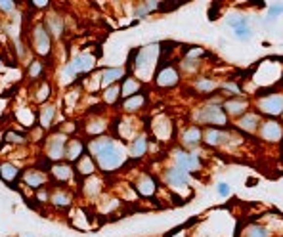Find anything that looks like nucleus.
Instances as JSON below:
<instances>
[{
	"instance_id": "1",
	"label": "nucleus",
	"mask_w": 283,
	"mask_h": 237,
	"mask_svg": "<svg viewBox=\"0 0 283 237\" xmlns=\"http://www.w3.org/2000/svg\"><path fill=\"white\" fill-rule=\"evenodd\" d=\"M96 163L104 172H111L115 169H119L125 163V153L117 148V144H109L104 151H100L96 155Z\"/></svg>"
},
{
	"instance_id": "2",
	"label": "nucleus",
	"mask_w": 283,
	"mask_h": 237,
	"mask_svg": "<svg viewBox=\"0 0 283 237\" xmlns=\"http://www.w3.org/2000/svg\"><path fill=\"white\" fill-rule=\"evenodd\" d=\"M65 146L67 138L64 134H54L48 142H46V155L50 161H62L65 157Z\"/></svg>"
},
{
	"instance_id": "3",
	"label": "nucleus",
	"mask_w": 283,
	"mask_h": 237,
	"mask_svg": "<svg viewBox=\"0 0 283 237\" xmlns=\"http://www.w3.org/2000/svg\"><path fill=\"white\" fill-rule=\"evenodd\" d=\"M94 67V58L92 56H77V58H73L69 65L65 67V75L69 77H77V75H81V73H85L88 69H92Z\"/></svg>"
},
{
	"instance_id": "4",
	"label": "nucleus",
	"mask_w": 283,
	"mask_h": 237,
	"mask_svg": "<svg viewBox=\"0 0 283 237\" xmlns=\"http://www.w3.org/2000/svg\"><path fill=\"white\" fill-rule=\"evenodd\" d=\"M197 119L201 123H207V125H215V127H224L226 125V115L220 108H207L203 109Z\"/></svg>"
},
{
	"instance_id": "5",
	"label": "nucleus",
	"mask_w": 283,
	"mask_h": 237,
	"mask_svg": "<svg viewBox=\"0 0 283 237\" xmlns=\"http://www.w3.org/2000/svg\"><path fill=\"white\" fill-rule=\"evenodd\" d=\"M50 35L46 33V29H44V25H39V27H35V31H33V48L39 52V54H48L50 52Z\"/></svg>"
},
{
	"instance_id": "6",
	"label": "nucleus",
	"mask_w": 283,
	"mask_h": 237,
	"mask_svg": "<svg viewBox=\"0 0 283 237\" xmlns=\"http://www.w3.org/2000/svg\"><path fill=\"white\" fill-rule=\"evenodd\" d=\"M174 157H176V167L182 169V171H186V172H192V171H196V169L201 167V161L197 159L196 155H192V153L176 151Z\"/></svg>"
},
{
	"instance_id": "7",
	"label": "nucleus",
	"mask_w": 283,
	"mask_h": 237,
	"mask_svg": "<svg viewBox=\"0 0 283 237\" xmlns=\"http://www.w3.org/2000/svg\"><path fill=\"white\" fill-rule=\"evenodd\" d=\"M155 83L163 88L174 86V85H178V73L173 67H161L159 73H157V77H155Z\"/></svg>"
},
{
	"instance_id": "8",
	"label": "nucleus",
	"mask_w": 283,
	"mask_h": 237,
	"mask_svg": "<svg viewBox=\"0 0 283 237\" xmlns=\"http://www.w3.org/2000/svg\"><path fill=\"white\" fill-rule=\"evenodd\" d=\"M259 108L268 115H280L283 111V98L282 96H268L259 104Z\"/></svg>"
},
{
	"instance_id": "9",
	"label": "nucleus",
	"mask_w": 283,
	"mask_h": 237,
	"mask_svg": "<svg viewBox=\"0 0 283 237\" xmlns=\"http://www.w3.org/2000/svg\"><path fill=\"white\" fill-rule=\"evenodd\" d=\"M167 182L171 184V186H184V184H188L190 182V172H186V171H182V169H171V171H167Z\"/></svg>"
},
{
	"instance_id": "10",
	"label": "nucleus",
	"mask_w": 283,
	"mask_h": 237,
	"mask_svg": "<svg viewBox=\"0 0 283 237\" xmlns=\"http://www.w3.org/2000/svg\"><path fill=\"white\" fill-rule=\"evenodd\" d=\"M85 155V144L81 140H69L65 146V157L69 161H79Z\"/></svg>"
},
{
	"instance_id": "11",
	"label": "nucleus",
	"mask_w": 283,
	"mask_h": 237,
	"mask_svg": "<svg viewBox=\"0 0 283 237\" xmlns=\"http://www.w3.org/2000/svg\"><path fill=\"white\" fill-rule=\"evenodd\" d=\"M123 75H125V69H123V67H108V69H104V73H102V85L106 88L111 86V85H115Z\"/></svg>"
},
{
	"instance_id": "12",
	"label": "nucleus",
	"mask_w": 283,
	"mask_h": 237,
	"mask_svg": "<svg viewBox=\"0 0 283 237\" xmlns=\"http://www.w3.org/2000/svg\"><path fill=\"white\" fill-rule=\"evenodd\" d=\"M261 136L264 140H268V142H276V140H280L282 138V127L278 125V123H266L264 127L261 129Z\"/></svg>"
},
{
	"instance_id": "13",
	"label": "nucleus",
	"mask_w": 283,
	"mask_h": 237,
	"mask_svg": "<svg viewBox=\"0 0 283 237\" xmlns=\"http://www.w3.org/2000/svg\"><path fill=\"white\" fill-rule=\"evenodd\" d=\"M155 182H153L152 176H142V178H138V182H136V192L140 195H144V197H150V195L155 194Z\"/></svg>"
},
{
	"instance_id": "14",
	"label": "nucleus",
	"mask_w": 283,
	"mask_h": 237,
	"mask_svg": "<svg viewBox=\"0 0 283 237\" xmlns=\"http://www.w3.org/2000/svg\"><path fill=\"white\" fill-rule=\"evenodd\" d=\"M23 182L31 188H41L43 184H46V174H43L41 171H25L23 174Z\"/></svg>"
},
{
	"instance_id": "15",
	"label": "nucleus",
	"mask_w": 283,
	"mask_h": 237,
	"mask_svg": "<svg viewBox=\"0 0 283 237\" xmlns=\"http://www.w3.org/2000/svg\"><path fill=\"white\" fill-rule=\"evenodd\" d=\"M144 104H146V96H144V94H134L131 98L123 100V109H125L127 113H132V111L142 109Z\"/></svg>"
},
{
	"instance_id": "16",
	"label": "nucleus",
	"mask_w": 283,
	"mask_h": 237,
	"mask_svg": "<svg viewBox=\"0 0 283 237\" xmlns=\"http://www.w3.org/2000/svg\"><path fill=\"white\" fill-rule=\"evenodd\" d=\"M77 172L83 174V176H90V174L96 172V165H94V161H92L90 155H83L77 161Z\"/></svg>"
},
{
	"instance_id": "17",
	"label": "nucleus",
	"mask_w": 283,
	"mask_h": 237,
	"mask_svg": "<svg viewBox=\"0 0 283 237\" xmlns=\"http://www.w3.org/2000/svg\"><path fill=\"white\" fill-rule=\"evenodd\" d=\"M44 29H46V33H48L50 37H62L64 23H62L60 18L52 16V18H48V20H46V23H44Z\"/></svg>"
},
{
	"instance_id": "18",
	"label": "nucleus",
	"mask_w": 283,
	"mask_h": 237,
	"mask_svg": "<svg viewBox=\"0 0 283 237\" xmlns=\"http://www.w3.org/2000/svg\"><path fill=\"white\" fill-rule=\"evenodd\" d=\"M146 151H148V142H146V138L144 136H138V138H134L131 144V155L134 159H140V157H144L146 155Z\"/></svg>"
},
{
	"instance_id": "19",
	"label": "nucleus",
	"mask_w": 283,
	"mask_h": 237,
	"mask_svg": "<svg viewBox=\"0 0 283 237\" xmlns=\"http://www.w3.org/2000/svg\"><path fill=\"white\" fill-rule=\"evenodd\" d=\"M18 176H20L18 167H14V165H10V163H2V165H0V178H2L4 182L12 184L14 180H18Z\"/></svg>"
},
{
	"instance_id": "20",
	"label": "nucleus",
	"mask_w": 283,
	"mask_h": 237,
	"mask_svg": "<svg viewBox=\"0 0 283 237\" xmlns=\"http://www.w3.org/2000/svg\"><path fill=\"white\" fill-rule=\"evenodd\" d=\"M138 90H140V83L136 81V79H125L123 81V86H121V98L123 100H127V98H131L134 94H138Z\"/></svg>"
},
{
	"instance_id": "21",
	"label": "nucleus",
	"mask_w": 283,
	"mask_h": 237,
	"mask_svg": "<svg viewBox=\"0 0 283 237\" xmlns=\"http://www.w3.org/2000/svg\"><path fill=\"white\" fill-rule=\"evenodd\" d=\"M54 117H56V109H54V106H50V104H48V106H43V108H41V113H39L41 127H43V129H50Z\"/></svg>"
},
{
	"instance_id": "22",
	"label": "nucleus",
	"mask_w": 283,
	"mask_h": 237,
	"mask_svg": "<svg viewBox=\"0 0 283 237\" xmlns=\"http://www.w3.org/2000/svg\"><path fill=\"white\" fill-rule=\"evenodd\" d=\"M230 25H232V29L236 31V35H238L239 39H251V29H249L247 20H243V18H239V20H232Z\"/></svg>"
},
{
	"instance_id": "23",
	"label": "nucleus",
	"mask_w": 283,
	"mask_h": 237,
	"mask_svg": "<svg viewBox=\"0 0 283 237\" xmlns=\"http://www.w3.org/2000/svg\"><path fill=\"white\" fill-rule=\"evenodd\" d=\"M199 140H201V130L194 127V129H188L184 134H182V144L184 146H188V148H194L199 144Z\"/></svg>"
},
{
	"instance_id": "24",
	"label": "nucleus",
	"mask_w": 283,
	"mask_h": 237,
	"mask_svg": "<svg viewBox=\"0 0 283 237\" xmlns=\"http://www.w3.org/2000/svg\"><path fill=\"white\" fill-rule=\"evenodd\" d=\"M52 176L56 178V180H62V182H67L71 176H73V169L69 167V165H54L52 167Z\"/></svg>"
},
{
	"instance_id": "25",
	"label": "nucleus",
	"mask_w": 283,
	"mask_h": 237,
	"mask_svg": "<svg viewBox=\"0 0 283 237\" xmlns=\"http://www.w3.org/2000/svg\"><path fill=\"white\" fill-rule=\"evenodd\" d=\"M109 144H113V140L111 138H98V140H94V142H90V146H88V150H90V153L96 157L100 151H104L106 148H108Z\"/></svg>"
},
{
	"instance_id": "26",
	"label": "nucleus",
	"mask_w": 283,
	"mask_h": 237,
	"mask_svg": "<svg viewBox=\"0 0 283 237\" xmlns=\"http://www.w3.org/2000/svg\"><path fill=\"white\" fill-rule=\"evenodd\" d=\"M239 127L243 130H247V132H253V130L259 127V117H257V115H249V113H247V115H245V117L239 121Z\"/></svg>"
},
{
	"instance_id": "27",
	"label": "nucleus",
	"mask_w": 283,
	"mask_h": 237,
	"mask_svg": "<svg viewBox=\"0 0 283 237\" xmlns=\"http://www.w3.org/2000/svg\"><path fill=\"white\" fill-rule=\"evenodd\" d=\"M245 109H247V104L241 102V100H230V102L226 104V111H228L230 115H241Z\"/></svg>"
},
{
	"instance_id": "28",
	"label": "nucleus",
	"mask_w": 283,
	"mask_h": 237,
	"mask_svg": "<svg viewBox=\"0 0 283 237\" xmlns=\"http://www.w3.org/2000/svg\"><path fill=\"white\" fill-rule=\"evenodd\" d=\"M119 96H121V86H119V85H111V86H108L106 92H104V100H106L108 104H115Z\"/></svg>"
},
{
	"instance_id": "29",
	"label": "nucleus",
	"mask_w": 283,
	"mask_h": 237,
	"mask_svg": "<svg viewBox=\"0 0 283 237\" xmlns=\"http://www.w3.org/2000/svg\"><path fill=\"white\" fill-rule=\"evenodd\" d=\"M222 138H224V132H222V130L211 129L207 132V144H211V146H218Z\"/></svg>"
},
{
	"instance_id": "30",
	"label": "nucleus",
	"mask_w": 283,
	"mask_h": 237,
	"mask_svg": "<svg viewBox=\"0 0 283 237\" xmlns=\"http://www.w3.org/2000/svg\"><path fill=\"white\" fill-rule=\"evenodd\" d=\"M69 201H71V197H69V194H62V192H58V194L54 195V199H52V203L54 205H58V207H65V205H69Z\"/></svg>"
},
{
	"instance_id": "31",
	"label": "nucleus",
	"mask_w": 283,
	"mask_h": 237,
	"mask_svg": "<svg viewBox=\"0 0 283 237\" xmlns=\"http://www.w3.org/2000/svg\"><path fill=\"white\" fill-rule=\"evenodd\" d=\"M215 81H209V79H201V81H197L196 88L199 92H209V90H215Z\"/></svg>"
},
{
	"instance_id": "32",
	"label": "nucleus",
	"mask_w": 283,
	"mask_h": 237,
	"mask_svg": "<svg viewBox=\"0 0 283 237\" xmlns=\"http://www.w3.org/2000/svg\"><path fill=\"white\" fill-rule=\"evenodd\" d=\"M268 236H270L268 230L262 228V226H253V228L249 230V234H247V237H268Z\"/></svg>"
},
{
	"instance_id": "33",
	"label": "nucleus",
	"mask_w": 283,
	"mask_h": 237,
	"mask_svg": "<svg viewBox=\"0 0 283 237\" xmlns=\"http://www.w3.org/2000/svg\"><path fill=\"white\" fill-rule=\"evenodd\" d=\"M41 73H43V64L41 62H33L31 67H29V79H37V77H41Z\"/></svg>"
},
{
	"instance_id": "34",
	"label": "nucleus",
	"mask_w": 283,
	"mask_h": 237,
	"mask_svg": "<svg viewBox=\"0 0 283 237\" xmlns=\"http://www.w3.org/2000/svg\"><path fill=\"white\" fill-rule=\"evenodd\" d=\"M4 140L10 142V144H23V142H25V136H23V134H16V132H8V134L4 136Z\"/></svg>"
},
{
	"instance_id": "35",
	"label": "nucleus",
	"mask_w": 283,
	"mask_h": 237,
	"mask_svg": "<svg viewBox=\"0 0 283 237\" xmlns=\"http://www.w3.org/2000/svg\"><path fill=\"white\" fill-rule=\"evenodd\" d=\"M48 96H50V86H48L46 83H43V86H41V90L37 92V100H39V102H44V100H46Z\"/></svg>"
},
{
	"instance_id": "36",
	"label": "nucleus",
	"mask_w": 283,
	"mask_h": 237,
	"mask_svg": "<svg viewBox=\"0 0 283 237\" xmlns=\"http://www.w3.org/2000/svg\"><path fill=\"white\" fill-rule=\"evenodd\" d=\"M16 8V2H12V0H0V10L2 12H12Z\"/></svg>"
},
{
	"instance_id": "37",
	"label": "nucleus",
	"mask_w": 283,
	"mask_h": 237,
	"mask_svg": "<svg viewBox=\"0 0 283 237\" xmlns=\"http://www.w3.org/2000/svg\"><path fill=\"white\" fill-rule=\"evenodd\" d=\"M217 192L218 195H222V197H228V195H230V186H228L226 182H220L217 186Z\"/></svg>"
},
{
	"instance_id": "38",
	"label": "nucleus",
	"mask_w": 283,
	"mask_h": 237,
	"mask_svg": "<svg viewBox=\"0 0 283 237\" xmlns=\"http://www.w3.org/2000/svg\"><path fill=\"white\" fill-rule=\"evenodd\" d=\"M283 14V6H274V8H270V16H282Z\"/></svg>"
},
{
	"instance_id": "39",
	"label": "nucleus",
	"mask_w": 283,
	"mask_h": 237,
	"mask_svg": "<svg viewBox=\"0 0 283 237\" xmlns=\"http://www.w3.org/2000/svg\"><path fill=\"white\" fill-rule=\"evenodd\" d=\"M31 4H33L35 8H46V6L50 4V2H48V0H33Z\"/></svg>"
},
{
	"instance_id": "40",
	"label": "nucleus",
	"mask_w": 283,
	"mask_h": 237,
	"mask_svg": "<svg viewBox=\"0 0 283 237\" xmlns=\"http://www.w3.org/2000/svg\"><path fill=\"white\" fill-rule=\"evenodd\" d=\"M39 197H41V201H46V199H48V194H44V192H41V194H39Z\"/></svg>"
}]
</instances>
